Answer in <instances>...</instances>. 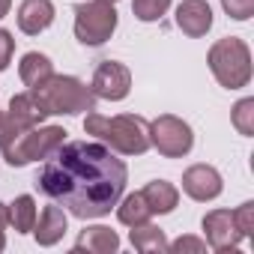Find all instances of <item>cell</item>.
Wrapping results in <instances>:
<instances>
[{
	"label": "cell",
	"instance_id": "cell-6",
	"mask_svg": "<svg viewBox=\"0 0 254 254\" xmlns=\"http://www.w3.org/2000/svg\"><path fill=\"white\" fill-rule=\"evenodd\" d=\"M117 30V9L108 0H90L75 6V36L81 45H102Z\"/></svg>",
	"mask_w": 254,
	"mask_h": 254
},
{
	"label": "cell",
	"instance_id": "cell-24",
	"mask_svg": "<svg viewBox=\"0 0 254 254\" xmlns=\"http://www.w3.org/2000/svg\"><path fill=\"white\" fill-rule=\"evenodd\" d=\"M233 221H236V227H239L242 236H254V203H251V200L242 203V206L233 212Z\"/></svg>",
	"mask_w": 254,
	"mask_h": 254
},
{
	"label": "cell",
	"instance_id": "cell-20",
	"mask_svg": "<svg viewBox=\"0 0 254 254\" xmlns=\"http://www.w3.org/2000/svg\"><path fill=\"white\" fill-rule=\"evenodd\" d=\"M6 209H9V224H12L18 233H30V230H33V224H36V200H33L30 194L15 197Z\"/></svg>",
	"mask_w": 254,
	"mask_h": 254
},
{
	"label": "cell",
	"instance_id": "cell-17",
	"mask_svg": "<svg viewBox=\"0 0 254 254\" xmlns=\"http://www.w3.org/2000/svg\"><path fill=\"white\" fill-rule=\"evenodd\" d=\"M18 75H21V81L33 90L36 84H42L45 78H51V75H54V66H51V60H48L45 54L30 51V54H24V57H21V63H18Z\"/></svg>",
	"mask_w": 254,
	"mask_h": 254
},
{
	"label": "cell",
	"instance_id": "cell-7",
	"mask_svg": "<svg viewBox=\"0 0 254 254\" xmlns=\"http://www.w3.org/2000/svg\"><path fill=\"white\" fill-rule=\"evenodd\" d=\"M194 144L191 126L174 114H162L150 123V147H156L165 159H183Z\"/></svg>",
	"mask_w": 254,
	"mask_h": 254
},
{
	"label": "cell",
	"instance_id": "cell-14",
	"mask_svg": "<svg viewBox=\"0 0 254 254\" xmlns=\"http://www.w3.org/2000/svg\"><path fill=\"white\" fill-rule=\"evenodd\" d=\"M141 194H144V200H147V206H150L153 215H168V212H174L177 203H180V191H177V186H171L168 180L150 183Z\"/></svg>",
	"mask_w": 254,
	"mask_h": 254
},
{
	"label": "cell",
	"instance_id": "cell-23",
	"mask_svg": "<svg viewBox=\"0 0 254 254\" xmlns=\"http://www.w3.org/2000/svg\"><path fill=\"white\" fill-rule=\"evenodd\" d=\"M221 6L236 21H248L254 15V0H221Z\"/></svg>",
	"mask_w": 254,
	"mask_h": 254
},
{
	"label": "cell",
	"instance_id": "cell-27",
	"mask_svg": "<svg viewBox=\"0 0 254 254\" xmlns=\"http://www.w3.org/2000/svg\"><path fill=\"white\" fill-rule=\"evenodd\" d=\"M12 54H15V39H12V33H9V30L0 27V72L9 66Z\"/></svg>",
	"mask_w": 254,
	"mask_h": 254
},
{
	"label": "cell",
	"instance_id": "cell-1",
	"mask_svg": "<svg viewBox=\"0 0 254 254\" xmlns=\"http://www.w3.org/2000/svg\"><path fill=\"white\" fill-rule=\"evenodd\" d=\"M126 180L129 171L123 159H117L108 147L90 141H63L48 156L36 186L75 218H99L120 203Z\"/></svg>",
	"mask_w": 254,
	"mask_h": 254
},
{
	"label": "cell",
	"instance_id": "cell-16",
	"mask_svg": "<svg viewBox=\"0 0 254 254\" xmlns=\"http://www.w3.org/2000/svg\"><path fill=\"white\" fill-rule=\"evenodd\" d=\"M9 117L21 126V129H33V126H39L48 114H45L42 105L33 99V93H18V96H12V102H9Z\"/></svg>",
	"mask_w": 254,
	"mask_h": 254
},
{
	"label": "cell",
	"instance_id": "cell-5",
	"mask_svg": "<svg viewBox=\"0 0 254 254\" xmlns=\"http://www.w3.org/2000/svg\"><path fill=\"white\" fill-rule=\"evenodd\" d=\"M66 129L60 126H33V129L18 132L6 147H3V159L9 168H24L36 159H48L63 141H66Z\"/></svg>",
	"mask_w": 254,
	"mask_h": 254
},
{
	"label": "cell",
	"instance_id": "cell-18",
	"mask_svg": "<svg viewBox=\"0 0 254 254\" xmlns=\"http://www.w3.org/2000/svg\"><path fill=\"white\" fill-rule=\"evenodd\" d=\"M117 218H120L123 224L135 227V224H147V221L153 218V212H150L144 194L135 191V194H129V197H123V200H120V206H117Z\"/></svg>",
	"mask_w": 254,
	"mask_h": 254
},
{
	"label": "cell",
	"instance_id": "cell-12",
	"mask_svg": "<svg viewBox=\"0 0 254 254\" xmlns=\"http://www.w3.org/2000/svg\"><path fill=\"white\" fill-rule=\"evenodd\" d=\"M54 21V3L51 0H24L18 6V30L27 36H39Z\"/></svg>",
	"mask_w": 254,
	"mask_h": 254
},
{
	"label": "cell",
	"instance_id": "cell-26",
	"mask_svg": "<svg viewBox=\"0 0 254 254\" xmlns=\"http://www.w3.org/2000/svg\"><path fill=\"white\" fill-rule=\"evenodd\" d=\"M168 251H174V254H183V251L203 254V251H206V242H203V239H194V236H180L177 242H168Z\"/></svg>",
	"mask_w": 254,
	"mask_h": 254
},
{
	"label": "cell",
	"instance_id": "cell-13",
	"mask_svg": "<svg viewBox=\"0 0 254 254\" xmlns=\"http://www.w3.org/2000/svg\"><path fill=\"white\" fill-rule=\"evenodd\" d=\"M63 233H66V212L60 209V203L45 206L42 215H39L36 224H33V236H36V242H39V245H54V242L63 239Z\"/></svg>",
	"mask_w": 254,
	"mask_h": 254
},
{
	"label": "cell",
	"instance_id": "cell-15",
	"mask_svg": "<svg viewBox=\"0 0 254 254\" xmlns=\"http://www.w3.org/2000/svg\"><path fill=\"white\" fill-rule=\"evenodd\" d=\"M117 248H120V236L111 227H102V224L87 227L75 242V251H90V254H111Z\"/></svg>",
	"mask_w": 254,
	"mask_h": 254
},
{
	"label": "cell",
	"instance_id": "cell-2",
	"mask_svg": "<svg viewBox=\"0 0 254 254\" xmlns=\"http://www.w3.org/2000/svg\"><path fill=\"white\" fill-rule=\"evenodd\" d=\"M84 132L108 144L114 153L123 156H141L150 150V123L138 114H120V117H102L96 111L87 114Z\"/></svg>",
	"mask_w": 254,
	"mask_h": 254
},
{
	"label": "cell",
	"instance_id": "cell-29",
	"mask_svg": "<svg viewBox=\"0 0 254 254\" xmlns=\"http://www.w3.org/2000/svg\"><path fill=\"white\" fill-rule=\"evenodd\" d=\"M9 6H12V0H0V18L9 15Z\"/></svg>",
	"mask_w": 254,
	"mask_h": 254
},
{
	"label": "cell",
	"instance_id": "cell-21",
	"mask_svg": "<svg viewBox=\"0 0 254 254\" xmlns=\"http://www.w3.org/2000/svg\"><path fill=\"white\" fill-rule=\"evenodd\" d=\"M233 126L239 135H254V99H239L233 108Z\"/></svg>",
	"mask_w": 254,
	"mask_h": 254
},
{
	"label": "cell",
	"instance_id": "cell-28",
	"mask_svg": "<svg viewBox=\"0 0 254 254\" xmlns=\"http://www.w3.org/2000/svg\"><path fill=\"white\" fill-rule=\"evenodd\" d=\"M6 224H9V209H6L3 203H0V251H3V245H6V236H3Z\"/></svg>",
	"mask_w": 254,
	"mask_h": 254
},
{
	"label": "cell",
	"instance_id": "cell-11",
	"mask_svg": "<svg viewBox=\"0 0 254 254\" xmlns=\"http://www.w3.org/2000/svg\"><path fill=\"white\" fill-rule=\"evenodd\" d=\"M177 27L191 36V39H200L209 33L212 27V9L206 0H183L177 6Z\"/></svg>",
	"mask_w": 254,
	"mask_h": 254
},
{
	"label": "cell",
	"instance_id": "cell-19",
	"mask_svg": "<svg viewBox=\"0 0 254 254\" xmlns=\"http://www.w3.org/2000/svg\"><path fill=\"white\" fill-rule=\"evenodd\" d=\"M132 245H135V251H144V254H150V251H168L165 230L156 227V224H150V221L132 227Z\"/></svg>",
	"mask_w": 254,
	"mask_h": 254
},
{
	"label": "cell",
	"instance_id": "cell-22",
	"mask_svg": "<svg viewBox=\"0 0 254 254\" xmlns=\"http://www.w3.org/2000/svg\"><path fill=\"white\" fill-rule=\"evenodd\" d=\"M168 9H171V0H135L132 3V12L138 21H159Z\"/></svg>",
	"mask_w": 254,
	"mask_h": 254
},
{
	"label": "cell",
	"instance_id": "cell-25",
	"mask_svg": "<svg viewBox=\"0 0 254 254\" xmlns=\"http://www.w3.org/2000/svg\"><path fill=\"white\" fill-rule=\"evenodd\" d=\"M18 132H24V129H21V126L9 117V111H0V150H3V147L18 135Z\"/></svg>",
	"mask_w": 254,
	"mask_h": 254
},
{
	"label": "cell",
	"instance_id": "cell-8",
	"mask_svg": "<svg viewBox=\"0 0 254 254\" xmlns=\"http://www.w3.org/2000/svg\"><path fill=\"white\" fill-rule=\"evenodd\" d=\"M90 90H93L96 99L120 102V99L129 96V90H132V72L126 69L123 63H117V60H105V63H99Z\"/></svg>",
	"mask_w": 254,
	"mask_h": 254
},
{
	"label": "cell",
	"instance_id": "cell-10",
	"mask_svg": "<svg viewBox=\"0 0 254 254\" xmlns=\"http://www.w3.org/2000/svg\"><path fill=\"white\" fill-rule=\"evenodd\" d=\"M224 183H221V174L209 165H194L183 174V191L191 197V200H215L221 194Z\"/></svg>",
	"mask_w": 254,
	"mask_h": 254
},
{
	"label": "cell",
	"instance_id": "cell-9",
	"mask_svg": "<svg viewBox=\"0 0 254 254\" xmlns=\"http://www.w3.org/2000/svg\"><path fill=\"white\" fill-rule=\"evenodd\" d=\"M203 233H206V242L215 251H233L242 242V233H239L230 209H212V212H206L203 215Z\"/></svg>",
	"mask_w": 254,
	"mask_h": 254
},
{
	"label": "cell",
	"instance_id": "cell-30",
	"mask_svg": "<svg viewBox=\"0 0 254 254\" xmlns=\"http://www.w3.org/2000/svg\"><path fill=\"white\" fill-rule=\"evenodd\" d=\"M108 3H117V0H108Z\"/></svg>",
	"mask_w": 254,
	"mask_h": 254
},
{
	"label": "cell",
	"instance_id": "cell-3",
	"mask_svg": "<svg viewBox=\"0 0 254 254\" xmlns=\"http://www.w3.org/2000/svg\"><path fill=\"white\" fill-rule=\"evenodd\" d=\"M30 93L48 117L51 114H84V111L90 114V111H96L93 90L72 75H51L42 84H36Z\"/></svg>",
	"mask_w": 254,
	"mask_h": 254
},
{
	"label": "cell",
	"instance_id": "cell-4",
	"mask_svg": "<svg viewBox=\"0 0 254 254\" xmlns=\"http://www.w3.org/2000/svg\"><path fill=\"white\" fill-rule=\"evenodd\" d=\"M206 63L215 75V81L227 90H239L251 81V51L242 39L236 36H224L218 39L209 54H206Z\"/></svg>",
	"mask_w": 254,
	"mask_h": 254
}]
</instances>
